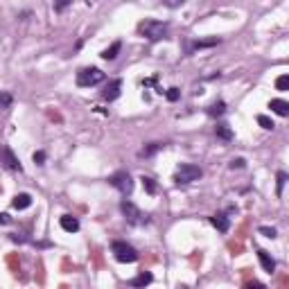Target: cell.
<instances>
[{
  "label": "cell",
  "mask_w": 289,
  "mask_h": 289,
  "mask_svg": "<svg viewBox=\"0 0 289 289\" xmlns=\"http://www.w3.org/2000/svg\"><path fill=\"white\" fill-rule=\"evenodd\" d=\"M161 2H163L165 7H170V9H177V7H181L185 0H161Z\"/></svg>",
  "instance_id": "28"
},
{
  "label": "cell",
  "mask_w": 289,
  "mask_h": 289,
  "mask_svg": "<svg viewBox=\"0 0 289 289\" xmlns=\"http://www.w3.org/2000/svg\"><path fill=\"white\" fill-rule=\"evenodd\" d=\"M257 257H260V264H262V269L267 273L276 271V260L271 257V253H269V251H264V249H257Z\"/></svg>",
  "instance_id": "10"
},
{
  "label": "cell",
  "mask_w": 289,
  "mask_h": 289,
  "mask_svg": "<svg viewBox=\"0 0 289 289\" xmlns=\"http://www.w3.org/2000/svg\"><path fill=\"white\" fill-rule=\"evenodd\" d=\"M11 206H14L16 210H25V208H30V206H32V197H30L27 192H21V194H16V197H14Z\"/></svg>",
  "instance_id": "14"
},
{
  "label": "cell",
  "mask_w": 289,
  "mask_h": 289,
  "mask_svg": "<svg viewBox=\"0 0 289 289\" xmlns=\"http://www.w3.org/2000/svg\"><path fill=\"white\" fill-rule=\"evenodd\" d=\"M215 134H217V138L219 140H224V143H230V140L235 138V134H233V129L228 127V124H217V127H215Z\"/></svg>",
  "instance_id": "13"
},
{
  "label": "cell",
  "mask_w": 289,
  "mask_h": 289,
  "mask_svg": "<svg viewBox=\"0 0 289 289\" xmlns=\"http://www.w3.org/2000/svg\"><path fill=\"white\" fill-rule=\"evenodd\" d=\"M167 32H170V25L161 21H154V18H144V21L138 23V34L151 43L167 38Z\"/></svg>",
  "instance_id": "1"
},
{
  "label": "cell",
  "mask_w": 289,
  "mask_h": 289,
  "mask_svg": "<svg viewBox=\"0 0 289 289\" xmlns=\"http://www.w3.org/2000/svg\"><path fill=\"white\" fill-rule=\"evenodd\" d=\"M59 224L66 233H77V230H79V219L72 217V215H64V217L59 219Z\"/></svg>",
  "instance_id": "11"
},
{
  "label": "cell",
  "mask_w": 289,
  "mask_h": 289,
  "mask_svg": "<svg viewBox=\"0 0 289 289\" xmlns=\"http://www.w3.org/2000/svg\"><path fill=\"white\" fill-rule=\"evenodd\" d=\"M276 88H278V91H287L289 88V75H280L278 79H276Z\"/></svg>",
  "instance_id": "25"
},
{
  "label": "cell",
  "mask_w": 289,
  "mask_h": 289,
  "mask_svg": "<svg viewBox=\"0 0 289 289\" xmlns=\"http://www.w3.org/2000/svg\"><path fill=\"white\" fill-rule=\"evenodd\" d=\"M88 2H91V0H88Z\"/></svg>",
  "instance_id": "32"
},
{
  "label": "cell",
  "mask_w": 289,
  "mask_h": 289,
  "mask_svg": "<svg viewBox=\"0 0 289 289\" xmlns=\"http://www.w3.org/2000/svg\"><path fill=\"white\" fill-rule=\"evenodd\" d=\"M140 181H143V187L147 194H156L158 192V187H156V181L151 177H140Z\"/></svg>",
  "instance_id": "20"
},
{
  "label": "cell",
  "mask_w": 289,
  "mask_h": 289,
  "mask_svg": "<svg viewBox=\"0 0 289 289\" xmlns=\"http://www.w3.org/2000/svg\"><path fill=\"white\" fill-rule=\"evenodd\" d=\"M120 91H122V79H111L102 91V97L107 102H115L120 97Z\"/></svg>",
  "instance_id": "8"
},
{
  "label": "cell",
  "mask_w": 289,
  "mask_h": 289,
  "mask_svg": "<svg viewBox=\"0 0 289 289\" xmlns=\"http://www.w3.org/2000/svg\"><path fill=\"white\" fill-rule=\"evenodd\" d=\"M120 210H122L124 219H127L131 226H143V224H147V221H149V217H147L144 213H140L138 206L131 204V201H127V199L120 204Z\"/></svg>",
  "instance_id": "6"
},
{
  "label": "cell",
  "mask_w": 289,
  "mask_h": 289,
  "mask_svg": "<svg viewBox=\"0 0 289 289\" xmlns=\"http://www.w3.org/2000/svg\"><path fill=\"white\" fill-rule=\"evenodd\" d=\"M77 86L79 88H91V86H97L104 81V72L100 68H81L75 77Z\"/></svg>",
  "instance_id": "5"
},
{
  "label": "cell",
  "mask_w": 289,
  "mask_h": 289,
  "mask_svg": "<svg viewBox=\"0 0 289 289\" xmlns=\"http://www.w3.org/2000/svg\"><path fill=\"white\" fill-rule=\"evenodd\" d=\"M163 147H165L163 143H149L147 147H144V149H140V156H144V158H149V156H154L156 151H161Z\"/></svg>",
  "instance_id": "18"
},
{
  "label": "cell",
  "mask_w": 289,
  "mask_h": 289,
  "mask_svg": "<svg viewBox=\"0 0 289 289\" xmlns=\"http://www.w3.org/2000/svg\"><path fill=\"white\" fill-rule=\"evenodd\" d=\"M269 108H271L273 113H278L280 118H287L289 115V104L285 102V100H271V102H269Z\"/></svg>",
  "instance_id": "12"
},
{
  "label": "cell",
  "mask_w": 289,
  "mask_h": 289,
  "mask_svg": "<svg viewBox=\"0 0 289 289\" xmlns=\"http://www.w3.org/2000/svg\"><path fill=\"white\" fill-rule=\"evenodd\" d=\"M210 224L215 226V228L219 230V233H228V228H230V217L226 213H217V215H213L210 217Z\"/></svg>",
  "instance_id": "9"
},
{
  "label": "cell",
  "mask_w": 289,
  "mask_h": 289,
  "mask_svg": "<svg viewBox=\"0 0 289 289\" xmlns=\"http://www.w3.org/2000/svg\"><path fill=\"white\" fill-rule=\"evenodd\" d=\"M151 280H154V276H151V273H138V276H136V278H131L129 280V285H131V287H144V285H149Z\"/></svg>",
  "instance_id": "16"
},
{
  "label": "cell",
  "mask_w": 289,
  "mask_h": 289,
  "mask_svg": "<svg viewBox=\"0 0 289 289\" xmlns=\"http://www.w3.org/2000/svg\"><path fill=\"white\" fill-rule=\"evenodd\" d=\"M72 5V0H54V14H61Z\"/></svg>",
  "instance_id": "24"
},
{
  "label": "cell",
  "mask_w": 289,
  "mask_h": 289,
  "mask_svg": "<svg viewBox=\"0 0 289 289\" xmlns=\"http://www.w3.org/2000/svg\"><path fill=\"white\" fill-rule=\"evenodd\" d=\"M32 161L36 163V165H45V151H34Z\"/></svg>",
  "instance_id": "27"
},
{
  "label": "cell",
  "mask_w": 289,
  "mask_h": 289,
  "mask_svg": "<svg viewBox=\"0 0 289 289\" xmlns=\"http://www.w3.org/2000/svg\"><path fill=\"white\" fill-rule=\"evenodd\" d=\"M219 43V38H210V41H194L192 45H190V50H204V48H213V45H217Z\"/></svg>",
  "instance_id": "21"
},
{
  "label": "cell",
  "mask_w": 289,
  "mask_h": 289,
  "mask_svg": "<svg viewBox=\"0 0 289 289\" xmlns=\"http://www.w3.org/2000/svg\"><path fill=\"white\" fill-rule=\"evenodd\" d=\"M206 113H208L210 118H217V115H224V113H226V102H224V100H217V102H213L208 108H206Z\"/></svg>",
  "instance_id": "15"
},
{
  "label": "cell",
  "mask_w": 289,
  "mask_h": 289,
  "mask_svg": "<svg viewBox=\"0 0 289 289\" xmlns=\"http://www.w3.org/2000/svg\"><path fill=\"white\" fill-rule=\"evenodd\" d=\"M257 124H260L262 129H267V131H273V127H276V124H273V120L267 118V115H257Z\"/></svg>",
  "instance_id": "23"
},
{
  "label": "cell",
  "mask_w": 289,
  "mask_h": 289,
  "mask_svg": "<svg viewBox=\"0 0 289 289\" xmlns=\"http://www.w3.org/2000/svg\"><path fill=\"white\" fill-rule=\"evenodd\" d=\"M111 253H113V257H115L118 262H122V264H131V262H136V260H138V251H136L131 244L122 242V240L113 242V244H111Z\"/></svg>",
  "instance_id": "4"
},
{
  "label": "cell",
  "mask_w": 289,
  "mask_h": 289,
  "mask_svg": "<svg viewBox=\"0 0 289 289\" xmlns=\"http://www.w3.org/2000/svg\"><path fill=\"white\" fill-rule=\"evenodd\" d=\"M247 165V161H244V158H233V161H230V170H240V167H244Z\"/></svg>",
  "instance_id": "30"
},
{
  "label": "cell",
  "mask_w": 289,
  "mask_h": 289,
  "mask_svg": "<svg viewBox=\"0 0 289 289\" xmlns=\"http://www.w3.org/2000/svg\"><path fill=\"white\" fill-rule=\"evenodd\" d=\"M108 185L115 187L122 197H129V194L134 192V179H131V174H129L127 170H120V172H113L111 177L107 179Z\"/></svg>",
  "instance_id": "3"
},
{
  "label": "cell",
  "mask_w": 289,
  "mask_h": 289,
  "mask_svg": "<svg viewBox=\"0 0 289 289\" xmlns=\"http://www.w3.org/2000/svg\"><path fill=\"white\" fill-rule=\"evenodd\" d=\"M287 172H278L276 174V194L278 197H283V190H285V183H287Z\"/></svg>",
  "instance_id": "19"
},
{
  "label": "cell",
  "mask_w": 289,
  "mask_h": 289,
  "mask_svg": "<svg viewBox=\"0 0 289 289\" xmlns=\"http://www.w3.org/2000/svg\"><path fill=\"white\" fill-rule=\"evenodd\" d=\"M11 221V217L7 213H0V226H5V224H9Z\"/></svg>",
  "instance_id": "31"
},
{
  "label": "cell",
  "mask_w": 289,
  "mask_h": 289,
  "mask_svg": "<svg viewBox=\"0 0 289 289\" xmlns=\"http://www.w3.org/2000/svg\"><path fill=\"white\" fill-rule=\"evenodd\" d=\"M11 102H14V97L9 93H0V108H9Z\"/></svg>",
  "instance_id": "26"
},
{
  "label": "cell",
  "mask_w": 289,
  "mask_h": 289,
  "mask_svg": "<svg viewBox=\"0 0 289 289\" xmlns=\"http://www.w3.org/2000/svg\"><path fill=\"white\" fill-rule=\"evenodd\" d=\"M120 50H122V43H120V41H115V43H113V45H111V48H107V50H104V52H102V59H107V61H113V59H115V57H118V54H120Z\"/></svg>",
  "instance_id": "17"
},
{
  "label": "cell",
  "mask_w": 289,
  "mask_h": 289,
  "mask_svg": "<svg viewBox=\"0 0 289 289\" xmlns=\"http://www.w3.org/2000/svg\"><path fill=\"white\" fill-rule=\"evenodd\" d=\"M201 177H204V170H201V167L190 165V163H183V165L177 167L172 181L177 183V185H187V183H192V181H199Z\"/></svg>",
  "instance_id": "2"
},
{
  "label": "cell",
  "mask_w": 289,
  "mask_h": 289,
  "mask_svg": "<svg viewBox=\"0 0 289 289\" xmlns=\"http://www.w3.org/2000/svg\"><path fill=\"white\" fill-rule=\"evenodd\" d=\"M260 233H262L264 237H271V240L278 235V233H276V228H269V226H260Z\"/></svg>",
  "instance_id": "29"
},
{
  "label": "cell",
  "mask_w": 289,
  "mask_h": 289,
  "mask_svg": "<svg viewBox=\"0 0 289 289\" xmlns=\"http://www.w3.org/2000/svg\"><path fill=\"white\" fill-rule=\"evenodd\" d=\"M165 97L170 100V102H179V100H181V91H179L177 86H172V88L165 91Z\"/></svg>",
  "instance_id": "22"
},
{
  "label": "cell",
  "mask_w": 289,
  "mask_h": 289,
  "mask_svg": "<svg viewBox=\"0 0 289 289\" xmlns=\"http://www.w3.org/2000/svg\"><path fill=\"white\" fill-rule=\"evenodd\" d=\"M0 165L5 167V170H9V172H21L23 170L21 161H18V156L14 154L7 144H2V147H0Z\"/></svg>",
  "instance_id": "7"
}]
</instances>
